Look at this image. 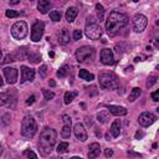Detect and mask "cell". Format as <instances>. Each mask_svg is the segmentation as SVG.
<instances>
[{"label": "cell", "mask_w": 159, "mask_h": 159, "mask_svg": "<svg viewBox=\"0 0 159 159\" xmlns=\"http://www.w3.org/2000/svg\"><path fill=\"white\" fill-rule=\"evenodd\" d=\"M62 120H63V123H65V124H68V125H71V123H72L71 117H70V116H67V114H63V116H62Z\"/></svg>", "instance_id": "37"}, {"label": "cell", "mask_w": 159, "mask_h": 159, "mask_svg": "<svg viewBox=\"0 0 159 159\" xmlns=\"http://www.w3.org/2000/svg\"><path fill=\"white\" fill-rule=\"evenodd\" d=\"M78 76H80V78H82L84 81H88V82L94 80V76L92 73H89L88 71H86V70H80L78 71Z\"/></svg>", "instance_id": "21"}, {"label": "cell", "mask_w": 159, "mask_h": 159, "mask_svg": "<svg viewBox=\"0 0 159 159\" xmlns=\"http://www.w3.org/2000/svg\"><path fill=\"white\" fill-rule=\"evenodd\" d=\"M57 153L58 154H62V153H66L67 150H68V143L67 142H62V143H60L58 145H57Z\"/></svg>", "instance_id": "29"}, {"label": "cell", "mask_w": 159, "mask_h": 159, "mask_svg": "<svg viewBox=\"0 0 159 159\" xmlns=\"http://www.w3.org/2000/svg\"><path fill=\"white\" fill-rule=\"evenodd\" d=\"M30 1H34V0H30Z\"/></svg>", "instance_id": "53"}, {"label": "cell", "mask_w": 159, "mask_h": 159, "mask_svg": "<svg viewBox=\"0 0 159 159\" xmlns=\"http://www.w3.org/2000/svg\"><path fill=\"white\" fill-rule=\"evenodd\" d=\"M148 24V19L142 14H135L133 19V29L135 32H142Z\"/></svg>", "instance_id": "9"}, {"label": "cell", "mask_w": 159, "mask_h": 159, "mask_svg": "<svg viewBox=\"0 0 159 159\" xmlns=\"http://www.w3.org/2000/svg\"><path fill=\"white\" fill-rule=\"evenodd\" d=\"M88 149H89V150H88V158H89V159L97 158V157L99 155V153H101V147H99L98 143H92V144H89Z\"/></svg>", "instance_id": "15"}, {"label": "cell", "mask_w": 159, "mask_h": 159, "mask_svg": "<svg viewBox=\"0 0 159 159\" xmlns=\"http://www.w3.org/2000/svg\"><path fill=\"white\" fill-rule=\"evenodd\" d=\"M19 2H20V0H10V5H16Z\"/></svg>", "instance_id": "45"}, {"label": "cell", "mask_w": 159, "mask_h": 159, "mask_svg": "<svg viewBox=\"0 0 159 159\" xmlns=\"http://www.w3.org/2000/svg\"><path fill=\"white\" fill-rule=\"evenodd\" d=\"M108 119H109L108 111H101V112L97 114V120H98L99 123H106Z\"/></svg>", "instance_id": "23"}, {"label": "cell", "mask_w": 159, "mask_h": 159, "mask_svg": "<svg viewBox=\"0 0 159 159\" xmlns=\"http://www.w3.org/2000/svg\"><path fill=\"white\" fill-rule=\"evenodd\" d=\"M50 19L52 20V21H60L61 20V14L58 12V11H56V10H52V11H50Z\"/></svg>", "instance_id": "30"}, {"label": "cell", "mask_w": 159, "mask_h": 159, "mask_svg": "<svg viewBox=\"0 0 159 159\" xmlns=\"http://www.w3.org/2000/svg\"><path fill=\"white\" fill-rule=\"evenodd\" d=\"M36 130H37V124H36V120L34 119V117H31V116L24 117L22 123H21V134L26 138H32L35 135Z\"/></svg>", "instance_id": "4"}, {"label": "cell", "mask_w": 159, "mask_h": 159, "mask_svg": "<svg viewBox=\"0 0 159 159\" xmlns=\"http://www.w3.org/2000/svg\"><path fill=\"white\" fill-rule=\"evenodd\" d=\"M73 133H75L76 138H77L78 140H81V142H84V140L87 139V132H86V129H84V127H83L82 123L75 124V127H73Z\"/></svg>", "instance_id": "13"}, {"label": "cell", "mask_w": 159, "mask_h": 159, "mask_svg": "<svg viewBox=\"0 0 159 159\" xmlns=\"http://www.w3.org/2000/svg\"><path fill=\"white\" fill-rule=\"evenodd\" d=\"M39 73H40L41 77H45L46 73H47V66H46V65H42V66L40 67V70H39Z\"/></svg>", "instance_id": "36"}, {"label": "cell", "mask_w": 159, "mask_h": 159, "mask_svg": "<svg viewBox=\"0 0 159 159\" xmlns=\"http://www.w3.org/2000/svg\"><path fill=\"white\" fill-rule=\"evenodd\" d=\"M35 78V71L27 66H22L21 67V82H26V81H34Z\"/></svg>", "instance_id": "14"}, {"label": "cell", "mask_w": 159, "mask_h": 159, "mask_svg": "<svg viewBox=\"0 0 159 159\" xmlns=\"http://www.w3.org/2000/svg\"><path fill=\"white\" fill-rule=\"evenodd\" d=\"M43 30H45V25L42 21L37 20L32 24V27H31V40L34 42H37L41 40L42 35H43Z\"/></svg>", "instance_id": "8"}, {"label": "cell", "mask_w": 159, "mask_h": 159, "mask_svg": "<svg viewBox=\"0 0 159 159\" xmlns=\"http://www.w3.org/2000/svg\"><path fill=\"white\" fill-rule=\"evenodd\" d=\"M70 73V67L67 65H63L58 71H57V76L58 77H66Z\"/></svg>", "instance_id": "27"}, {"label": "cell", "mask_w": 159, "mask_h": 159, "mask_svg": "<svg viewBox=\"0 0 159 159\" xmlns=\"http://www.w3.org/2000/svg\"><path fill=\"white\" fill-rule=\"evenodd\" d=\"M133 1H134V2H137V1H139V0H133Z\"/></svg>", "instance_id": "52"}, {"label": "cell", "mask_w": 159, "mask_h": 159, "mask_svg": "<svg viewBox=\"0 0 159 159\" xmlns=\"http://www.w3.org/2000/svg\"><path fill=\"white\" fill-rule=\"evenodd\" d=\"M128 155H133V157H142L140 154H138V153H134V152H128Z\"/></svg>", "instance_id": "44"}, {"label": "cell", "mask_w": 159, "mask_h": 159, "mask_svg": "<svg viewBox=\"0 0 159 159\" xmlns=\"http://www.w3.org/2000/svg\"><path fill=\"white\" fill-rule=\"evenodd\" d=\"M11 101V94L10 93H5V92H2L1 94H0V104L1 106H5L7 102H10Z\"/></svg>", "instance_id": "26"}, {"label": "cell", "mask_w": 159, "mask_h": 159, "mask_svg": "<svg viewBox=\"0 0 159 159\" xmlns=\"http://www.w3.org/2000/svg\"><path fill=\"white\" fill-rule=\"evenodd\" d=\"M5 15L7 16V17H17L19 16V12L17 11H15V10H6V12H5Z\"/></svg>", "instance_id": "34"}, {"label": "cell", "mask_w": 159, "mask_h": 159, "mask_svg": "<svg viewBox=\"0 0 159 159\" xmlns=\"http://www.w3.org/2000/svg\"><path fill=\"white\" fill-rule=\"evenodd\" d=\"M104 155H106L107 158H108V157H112V155H113V150H112V149H106V150H104Z\"/></svg>", "instance_id": "41"}, {"label": "cell", "mask_w": 159, "mask_h": 159, "mask_svg": "<svg viewBox=\"0 0 159 159\" xmlns=\"http://www.w3.org/2000/svg\"><path fill=\"white\" fill-rule=\"evenodd\" d=\"M140 93H142V91H140V88H138V87H134L132 91H130V93H129V97H128V101L129 102H134L139 96H140Z\"/></svg>", "instance_id": "22"}, {"label": "cell", "mask_w": 159, "mask_h": 159, "mask_svg": "<svg viewBox=\"0 0 159 159\" xmlns=\"http://www.w3.org/2000/svg\"><path fill=\"white\" fill-rule=\"evenodd\" d=\"M61 135L63 137V138H70V135H71V125H68V124H65L63 127H62V129H61Z\"/></svg>", "instance_id": "28"}, {"label": "cell", "mask_w": 159, "mask_h": 159, "mask_svg": "<svg viewBox=\"0 0 159 159\" xmlns=\"http://www.w3.org/2000/svg\"><path fill=\"white\" fill-rule=\"evenodd\" d=\"M99 86L103 89H116L119 87V81L117 76L112 72H102L98 76Z\"/></svg>", "instance_id": "3"}, {"label": "cell", "mask_w": 159, "mask_h": 159, "mask_svg": "<svg viewBox=\"0 0 159 159\" xmlns=\"http://www.w3.org/2000/svg\"><path fill=\"white\" fill-rule=\"evenodd\" d=\"M108 111L114 116H125L127 109L120 106H108Z\"/></svg>", "instance_id": "18"}, {"label": "cell", "mask_w": 159, "mask_h": 159, "mask_svg": "<svg viewBox=\"0 0 159 159\" xmlns=\"http://www.w3.org/2000/svg\"><path fill=\"white\" fill-rule=\"evenodd\" d=\"M42 93H43V97H45V99H52L53 97H55V93L53 92H51V91H47V89H42Z\"/></svg>", "instance_id": "33"}, {"label": "cell", "mask_w": 159, "mask_h": 159, "mask_svg": "<svg viewBox=\"0 0 159 159\" xmlns=\"http://www.w3.org/2000/svg\"><path fill=\"white\" fill-rule=\"evenodd\" d=\"M2 73L7 81V83H15L17 81V70L14 67H5L2 68Z\"/></svg>", "instance_id": "11"}, {"label": "cell", "mask_w": 159, "mask_h": 159, "mask_svg": "<svg viewBox=\"0 0 159 159\" xmlns=\"http://www.w3.org/2000/svg\"><path fill=\"white\" fill-rule=\"evenodd\" d=\"M57 40L61 45H67L70 42V31L67 29H62L57 35Z\"/></svg>", "instance_id": "16"}, {"label": "cell", "mask_w": 159, "mask_h": 159, "mask_svg": "<svg viewBox=\"0 0 159 159\" xmlns=\"http://www.w3.org/2000/svg\"><path fill=\"white\" fill-rule=\"evenodd\" d=\"M34 102H35V96H30V97L26 99V103H27V104H32Z\"/></svg>", "instance_id": "40"}, {"label": "cell", "mask_w": 159, "mask_h": 159, "mask_svg": "<svg viewBox=\"0 0 159 159\" xmlns=\"http://www.w3.org/2000/svg\"><path fill=\"white\" fill-rule=\"evenodd\" d=\"M157 111H158V113H159V107H158V108H157Z\"/></svg>", "instance_id": "51"}, {"label": "cell", "mask_w": 159, "mask_h": 159, "mask_svg": "<svg viewBox=\"0 0 159 159\" xmlns=\"http://www.w3.org/2000/svg\"><path fill=\"white\" fill-rule=\"evenodd\" d=\"M7 117H9V114H4V117H2V119H4L2 120V125H6L7 124V119H6Z\"/></svg>", "instance_id": "43"}, {"label": "cell", "mask_w": 159, "mask_h": 159, "mask_svg": "<svg viewBox=\"0 0 159 159\" xmlns=\"http://www.w3.org/2000/svg\"><path fill=\"white\" fill-rule=\"evenodd\" d=\"M157 81H158L157 76H150V77L147 80V82H145V86H147L148 88H150L153 84H155V83H157Z\"/></svg>", "instance_id": "31"}, {"label": "cell", "mask_w": 159, "mask_h": 159, "mask_svg": "<svg viewBox=\"0 0 159 159\" xmlns=\"http://www.w3.org/2000/svg\"><path fill=\"white\" fill-rule=\"evenodd\" d=\"M48 55H50V56H51V57H53V56H55V53H53V52H52V51H51V52H50V53H48Z\"/></svg>", "instance_id": "49"}, {"label": "cell", "mask_w": 159, "mask_h": 159, "mask_svg": "<svg viewBox=\"0 0 159 159\" xmlns=\"http://www.w3.org/2000/svg\"><path fill=\"white\" fill-rule=\"evenodd\" d=\"M155 120H157V117H155L152 112H143V113L139 116V118H138V122H139V124H140L142 127H149V125H152Z\"/></svg>", "instance_id": "10"}, {"label": "cell", "mask_w": 159, "mask_h": 159, "mask_svg": "<svg viewBox=\"0 0 159 159\" xmlns=\"http://www.w3.org/2000/svg\"><path fill=\"white\" fill-rule=\"evenodd\" d=\"M76 96H77V92H66L65 93V97H63V102L66 104H70L72 102L73 97H76Z\"/></svg>", "instance_id": "25"}, {"label": "cell", "mask_w": 159, "mask_h": 159, "mask_svg": "<svg viewBox=\"0 0 159 159\" xmlns=\"http://www.w3.org/2000/svg\"><path fill=\"white\" fill-rule=\"evenodd\" d=\"M139 61H140V57H135L134 58V62H139Z\"/></svg>", "instance_id": "48"}, {"label": "cell", "mask_w": 159, "mask_h": 159, "mask_svg": "<svg viewBox=\"0 0 159 159\" xmlns=\"http://www.w3.org/2000/svg\"><path fill=\"white\" fill-rule=\"evenodd\" d=\"M96 10H97V19H98V21L99 22L103 21V19H104V9H103V6L101 4H96Z\"/></svg>", "instance_id": "24"}, {"label": "cell", "mask_w": 159, "mask_h": 159, "mask_svg": "<svg viewBox=\"0 0 159 159\" xmlns=\"http://www.w3.org/2000/svg\"><path fill=\"white\" fill-rule=\"evenodd\" d=\"M128 24V16L119 11H112L106 21V30L109 36L117 35Z\"/></svg>", "instance_id": "1"}, {"label": "cell", "mask_w": 159, "mask_h": 159, "mask_svg": "<svg viewBox=\"0 0 159 159\" xmlns=\"http://www.w3.org/2000/svg\"><path fill=\"white\" fill-rule=\"evenodd\" d=\"M77 14H78V10H77L76 7H70V9L66 11V20H67L68 22H72V21L76 19Z\"/></svg>", "instance_id": "20"}, {"label": "cell", "mask_w": 159, "mask_h": 159, "mask_svg": "<svg viewBox=\"0 0 159 159\" xmlns=\"http://www.w3.org/2000/svg\"><path fill=\"white\" fill-rule=\"evenodd\" d=\"M109 130H111V134H112L114 138H117V137L120 134V120H119V119H116V120L112 123Z\"/></svg>", "instance_id": "19"}, {"label": "cell", "mask_w": 159, "mask_h": 159, "mask_svg": "<svg viewBox=\"0 0 159 159\" xmlns=\"http://www.w3.org/2000/svg\"><path fill=\"white\" fill-rule=\"evenodd\" d=\"M157 70H159V65H158V66H157Z\"/></svg>", "instance_id": "50"}, {"label": "cell", "mask_w": 159, "mask_h": 159, "mask_svg": "<svg viewBox=\"0 0 159 159\" xmlns=\"http://www.w3.org/2000/svg\"><path fill=\"white\" fill-rule=\"evenodd\" d=\"M51 7H52V4L48 0H39L37 2V9L41 14H47Z\"/></svg>", "instance_id": "17"}, {"label": "cell", "mask_w": 159, "mask_h": 159, "mask_svg": "<svg viewBox=\"0 0 159 159\" xmlns=\"http://www.w3.org/2000/svg\"><path fill=\"white\" fill-rule=\"evenodd\" d=\"M48 83H50V86H51V87H53V86H55V84H56V83H55V81H53V80H50V82H48Z\"/></svg>", "instance_id": "47"}, {"label": "cell", "mask_w": 159, "mask_h": 159, "mask_svg": "<svg viewBox=\"0 0 159 159\" xmlns=\"http://www.w3.org/2000/svg\"><path fill=\"white\" fill-rule=\"evenodd\" d=\"M101 62H102L103 65H107V66L114 63V56H113L112 50H109V48H103V50L101 51Z\"/></svg>", "instance_id": "12"}, {"label": "cell", "mask_w": 159, "mask_h": 159, "mask_svg": "<svg viewBox=\"0 0 159 159\" xmlns=\"http://www.w3.org/2000/svg\"><path fill=\"white\" fill-rule=\"evenodd\" d=\"M11 35L16 40H22L27 35V24L25 21H17L11 26Z\"/></svg>", "instance_id": "6"}, {"label": "cell", "mask_w": 159, "mask_h": 159, "mask_svg": "<svg viewBox=\"0 0 159 159\" xmlns=\"http://www.w3.org/2000/svg\"><path fill=\"white\" fill-rule=\"evenodd\" d=\"M57 133L52 128H45L40 134V142H39V149L42 155H47L51 153L55 143H56Z\"/></svg>", "instance_id": "2"}, {"label": "cell", "mask_w": 159, "mask_h": 159, "mask_svg": "<svg viewBox=\"0 0 159 159\" xmlns=\"http://www.w3.org/2000/svg\"><path fill=\"white\" fill-rule=\"evenodd\" d=\"M94 55H96V51L91 46H82L76 50V60L80 63H86L92 61L94 58Z\"/></svg>", "instance_id": "5"}, {"label": "cell", "mask_w": 159, "mask_h": 159, "mask_svg": "<svg viewBox=\"0 0 159 159\" xmlns=\"http://www.w3.org/2000/svg\"><path fill=\"white\" fill-rule=\"evenodd\" d=\"M91 22H97V20H94V17H93V16H88V17H87L86 24H91Z\"/></svg>", "instance_id": "42"}, {"label": "cell", "mask_w": 159, "mask_h": 159, "mask_svg": "<svg viewBox=\"0 0 159 159\" xmlns=\"http://www.w3.org/2000/svg\"><path fill=\"white\" fill-rule=\"evenodd\" d=\"M152 99L153 101H155V102H159V89H157V91H154L153 93H152Z\"/></svg>", "instance_id": "38"}, {"label": "cell", "mask_w": 159, "mask_h": 159, "mask_svg": "<svg viewBox=\"0 0 159 159\" xmlns=\"http://www.w3.org/2000/svg\"><path fill=\"white\" fill-rule=\"evenodd\" d=\"M102 29L97 22H91V24H86V30L84 34L88 39L91 40H97L102 36Z\"/></svg>", "instance_id": "7"}, {"label": "cell", "mask_w": 159, "mask_h": 159, "mask_svg": "<svg viewBox=\"0 0 159 159\" xmlns=\"http://www.w3.org/2000/svg\"><path fill=\"white\" fill-rule=\"evenodd\" d=\"M144 134L143 133H139V132H137V134H135V138H142Z\"/></svg>", "instance_id": "46"}, {"label": "cell", "mask_w": 159, "mask_h": 159, "mask_svg": "<svg viewBox=\"0 0 159 159\" xmlns=\"http://www.w3.org/2000/svg\"><path fill=\"white\" fill-rule=\"evenodd\" d=\"M24 155H26V157H32V158H37V155H36L34 152H31V150H25V152H24Z\"/></svg>", "instance_id": "39"}, {"label": "cell", "mask_w": 159, "mask_h": 159, "mask_svg": "<svg viewBox=\"0 0 159 159\" xmlns=\"http://www.w3.org/2000/svg\"><path fill=\"white\" fill-rule=\"evenodd\" d=\"M27 58H29V61H31L32 63H37V62L41 60V56H40V55H31V53H30V55L27 56Z\"/></svg>", "instance_id": "32"}, {"label": "cell", "mask_w": 159, "mask_h": 159, "mask_svg": "<svg viewBox=\"0 0 159 159\" xmlns=\"http://www.w3.org/2000/svg\"><path fill=\"white\" fill-rule=\"evenodd\" d=\"M81 37H82L81 30H75V31H73V40H75V41H78V40H81Z\"/></svg>", "instance_id": "35"}]
</instances>
